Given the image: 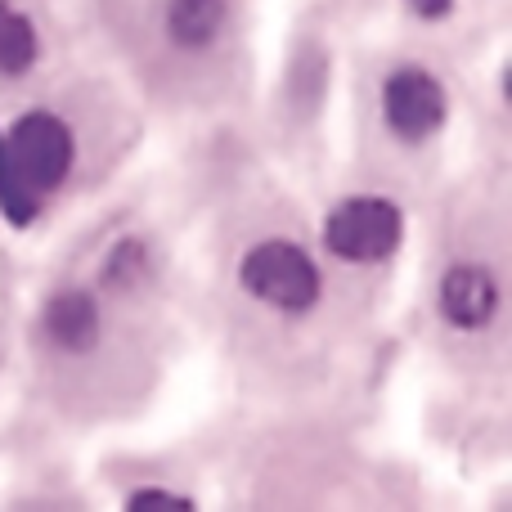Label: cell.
Wrapping results in <instances>:
<instances>
[{"mask_svg": "<svg viewBox=\"0 0 512 512\" xmlns=\"http://www.w3.org/2000/svg\"><path fill=\"white\" fill-rule=\"evenodd\" d=\"M36 54H41V41H36V27L23 9H14L9 0H0V77H23V72L36 68Z\"/></svg>", "mask_w": 512, "mask_h": 512, "instance_id": "ba28073f", "label": "cell"}, {"mask_svg": "<svg viewBox=\"0 0 512 512\" xmlns=\"http://www.w3.org/2000/svg\"><path fill=\"white\" fill-rule=\"evenodd\" d=\"M0 135H5V158H9V167H14L18 185H23L36 203L68 180L72 158H77V140H72V126L63 122V117L45 113V108H32V113H23Z\"/></svg>", "mask_w": 512, "mask_h": 512, "instance_id": "6da1fadb", "label": "cell"}, {"mask_svg": "<svg viewBox=\"0 0 512 512\" xmlns=\"http://www.w3.org/2000/svg\"><path fill=\"white\" fill-rule=\"evenodd\" d=\"M41 328H45V337H50L59 351H68V355L90 351V346L99 342V306H95V297L81 292V288L54 292V297L45 301V310H41Z\"/></svg>", "mask_w": 512, "mask_h": 512, "instance_id": "8992f818", "label": "cell"}, {"mask_svg": "<svg viewBox=\"0 0 512 512\" xmlns=\"http://www.w3.org/2000/svg\"><path fill=\"white\" fill-rule=\"evenodd\" d=\"M445 113H450L445 86L427 68H400V72H391L387 86H382V117H387L391 131L409 144L432 140L445 126Z\"/></svg>", "mask_w": 512, "mask_h": 512, "instance_id": "277c9868", "label": "cell"}, {"mask_svg": "<svg viewBox=\"0 0 512 512\" xmlns=\"http://www.w3.org/2000/svg\"><path fill=\"white\" fill-rule=\"evenodd\" d=\"M126 508L131 512H189L194 504H189L185 495H167V490H135V495L126 499Z\"/></svg>", "mask_w": 512, "mask_h": 512, "instance_id": "8fae6325", "label": "cell"}, {"mask_svg": "<svg viewBox=\"0 0 512 512\" xmlns=\"http://www.w3.org/2000/svg\"><path fill=\"white\" fill-rule=\"evenodd\" d=\"M441 315L463 333H477L499 315V279L486 265H454L441 279Z\"/></svg>", "mask_w": 512, "mask_h": 512, "instance_id": "5b68a950", "label": "cell"}, {"mask_svg": "<svg viewBox=\"0 0 512 512\" xmlns=\"http://www.w3.org/2000/svg\"><path fill=\"white\" fill-rule=\"evenodd\" d=\"M0 212H5V221H14V225H27L36 212H41V203H36V198L27 194L23 185H18L14 167H9V158H5V135H0Z\"/></svg>", "mask_w": 512, "mask_h": 512, "instance_id": "9c48e42d", "label": "cell"}, {"mask_svg": "<svg viewBox=\"0 0 512 512\" xmlns=\"http://www.w3.org/2000/svg\"><path fill=\"white\" fill-rule=\"evenodd\" d=\"M144 274H149V252H144L140 239H126L122 248L113 252V261H108V274H104V279L113 283V288H135Z\"/></svg>", "mask_w": 512, "mask_h": 512, "instance_id": "30bf717a", "label": "cell"}, {"mask_svg": "<svg viewBox=\"0 0 512 512\" xmlns=\"http://www.w3.org/2000/svg\"><path fill=\"white\" fill-rule=\"evenodd\" d=\"M405 216L391 198H346L324 221V248L351 265L387 261L400 248Z\"/></svg>", "mask_w": 512, "mask_h": 512, "instance_id": "3957f363", "label": "cell"}, {"mask_svg": "<svg viewBox=\"0 0 512 512\" xmlns=\"http://www.w3.org/2000/svg\"><path fill=\"white\" fill-rule=\"evenodd\" d=\"M243 288L252 292L256 301L274 310H288V315H301L319 301V270L297 243L288 239H265L243 256L239 265Z\"/></svg>", "mask_w": 512, "mask_h": 512, "instance_id": "7a4b0ae2", "label": "cell"}, {"mask_svg": "<svg viewBox=\"0 0 512 512\" xmlns=\"http://www.w3.org/2000/svg\"><path fill=\"white\" fill-rule=\"evenodd\" d=\"M225 0H167V36L180 50H207L225 32Z\"/></svg>", "mask_w": 512, "mask_h": 512, "instance_id": "52a82bcc", "label": "cell"}, {"mask_svg": "<svg viewBox=\"0 0 512 512\" xmlns=\"http://www.w3.org/2000/svg\"><path fill=\"white\" fill-rule=\"evenodd\" d=\"M409 9H414L418 18H445L454 9V0H405Z\"/></svg>", "mask_w": 512, "mask_h": 512, "instance_id": "7c38bea8", "label": "cell"}]
</instances>
